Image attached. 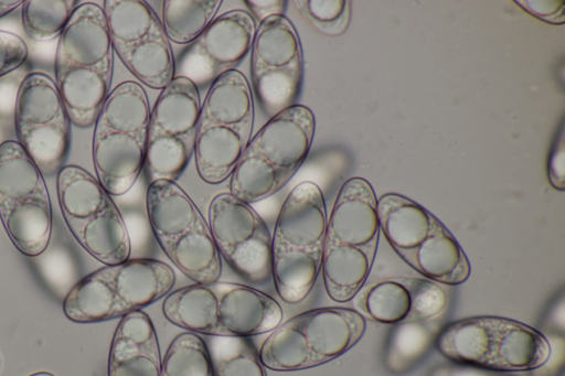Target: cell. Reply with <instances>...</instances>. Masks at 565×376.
I'll return each mask as SVG.
<instances>
[{
    "instance_id": "1",
    "label": "cell",
    "mask_w": 565,
    "mask_h": 376,
    "mask_svg": "<svg viewBox=\"0 0 565 376\" xmlns=\"http://www.w3.org/2000/svg\"><path fill=\"white\" fill-rule=\"evenodd\" d=\"M114 53L103 8L81 3L60 35L54 61L55 85L81 129L95 123L110 93Z\"/></svg>"
},
{
    "instance_id": "2",
    "label": "cell",
    "mask_w": 565,
    "mask_h": 376,
    "mask_svg": "<svg viewBox=\"0 0 565 376\" xmlns=\"http://www.w3.org/2000/svg\"><path fill=\"white\" fill-rule=\"evenodd\" d=\"M379 235L377 198L372 185L362 178L349 179L327 222L321 271L331 300L348 302L364 287Z\"/></svg>"
},
{
    "instance_id": "3",
    "label": "cell",
    "mask_w": 565,
    "mask_h": 376,
    "mask_svg": "<svg viewBox=\"0 0 565 376\" xmlns=\"http://www.w3.org/2000/svg\"><path fill=\"white\" fill-rule=\"evenodd\" d=\"M162 313L186 332L252 337L275 330L282 309L268 293L237 282L194 283L169 292Z\"/></svg>"
},
{
    "instance_id": "4",
    "label": "cell",
    "mask_w": 565,
    "mask_h": 376,
    "mask_svg": "<svg viewBox=\"0 0 565 376\" xmlns=\"http://www.w3.org/2000/svg\"><path fill=\"white\" fill-rule=\"evenodd\" d=\"M327 210L320 187L297 184L284 201L270 243L271 281L289 304L305 300L321 271Z\"/></svg>"
},
{
    "instance_id": "5",
    "label": "cell",
    "mask_w": 565,
    "mask_h": 376,
    "mask_svg": "<svg viewBox=\"0 0 565 376\" xmlns=\"http://www.w3.org/2000/svg\"><path fill=\"white\" fill-rule=\"evenodd\" d=\"M316 130L313 112L295 105L250 138L230 176V193L248 204L281 190L307 159Z\"/></svg>"
},
{
    "instance_id": "6",
    "label": "cell",
    "mask_w": 565,
    "mask_h": 376,
    "mask_svg": "<svg viewBox=\"0 0 565 376\" xmlns=\"http://www.w3.org/2000/svg\"><path fill=\"white\" fill-rule=\"evenodd\" d=\"M150 111L145 88L125 80L110 90L98 112L92 159L96 179L110 196L127 193L143 170Z\"/></svg>"
},
{
    "instance_id": "7",
    "label": "cell",
    "mask_w": 565,
    "mask_h": 376,
    "mask_svg": "<svg viewBox=\"0 0 565 376\" xmlns=\"http://www.w3.org/2000/svg\"><path fill=\"white\" fill-rule=\"evenodd\" d=\"M380 230L394 251L415 271L446 286L463 283L470 262L448 228L413 200L387 193L377 200Z\"/></svg>"
},
{
    "instance_id": "8",
    "label": "cell",
    "mask_w": 565,
    "mask_h": 376,
    "mask_svg": "<svg viewBox=\"0 0 565 376\" xmlns=\"http://www.w3.org/2000/svg\"><path fill=\"white\" fill-rule=\"evenodd\" d=\"M173 269L153 258H129L88 273L63 300L65 316L76 323H95L142 310L172 291Z\"/></svg>"
},
{
    "instance_id": "9",
    "label": "cell",
    "mask_w": 565,
    "mask_h": 376,
    "mask_svg": "<svg viewBox=\"0 0 565 376\" xmlns=\"http://www.w3.org/2000/svg\"><path fill=\"white\" fill-rule=\"evenodd\" d=\"M255 109L246 76L231 71L214 80L201 104L194 144L195 169L207 184L230 179L248 144Z\"/></svg>"
},
{
    "instance_id": "10",
    "label": "cell",
    "mask_w": 565,
    "mask_h": 376,
    "mask_svg": "<svg viewBox=\"0 0 565 376\" xmlns=\"http://www.w3.org/2000/svg\"><path fill=\"white\" fill-rule=\"evenodd\" d=\"M435 346L450 362L499 372H526L544 366L547 339L516 320L478 315L445 324Z\"/></svg>"
},
{
    "instance_id": "11",
    "label": "cell",
    "mask_w": 565,
    "mask_h": 376,
    "mask_svg": "<svg viewBox=\"0 0 565 376\" xmlns=\"http://www.w3.org/2000/svg\"><path fill=\"white\" fill-rule=\"evenodd\" d=\"M146 211L158 245L174 267L195 283L218 281L222 261L209 224L180 185L164 180L148 184Z\"/></svg>"
},
{
    "instance_id": "12",
    "label": "cell",
    "mask_w": 565,
    "mask_h": 376,
    "mask_svg": "<svg viewBox=\"0 0 565 376\" xmlns=\"http://www.w3.org/2000/svg\"><path fill=\"white\" fill-rule=\"evenodd\" d=\"M365 319L355 310L317 308L279 324L259 350L265 367L277 372L326 364L351 350L363 336Z\"/></svg>"
},
{
    "instance_id": "13",
    "label": "cell",
    "mask_w": 565,
    "mask_h": 376,
    "mask_svg": "<svg viewBox=\"0 0 565 376\" xmlns=\"http://www.w3.org/2000/svg\"><path fill=\"white\" fill-rule=\"evenodd\" d=\"M56 192L64 222L85 251L104 265L129 259L125 221L95 176L78 165H64L56 174Z\"/></svg>"
},
{
    "instance_id": "14",
    "label": "cell",
    "mask_w": 565,
    "mask_h": 376,
    "mask_svg": "<svg viewBox=\"0 0 565 376\" xmlns=\"http://www.w3.org/2000/svg\"><path fill=\"white\" fill-rule=\"evenodd\" d=\"M0 219L13 246L36 257L52 236V204L43 174L15 140L0 143Z\"/></svg>"
},
{
    "instance_id": "15",
    "label": "cell",
    "mask_w": 565,
    "mask_h": 376,
    "mask_svg": "<svg viewBox=\"0 0 565 376\" xmlns=\"http://www.w3.org/2000/svg\"><path fill=\"white\" fill-rule=\"evenodd\" d=\"M200 92L188 78L174 77L161 89L148 126L145 174L148 184L175 182L194 152L201 112Z\"/></svg>"
},
{
    "instance_id": "16",
    "label": "cell",
    "mask_w": 565,
    "mask_h": 376,
    "mask_svg": "<svg viewBox=\"0 0 565 376\" xmlns=\"http://www.w3.org/2000/svg\"><path fill=\"white\" fill-rule=\"evenodd\" d=\"M18 142L43 176L64 166L71 146V119L52 77L28 74L19 85L14 104Z\"/></svg>"
},
{
    "instance_id": "17",
    "label": "cell",
    "mask_w": 565,
    "mask_h": 376,
    "mask_svg": "<svg viewBox=\"0 0 565 376\" xmlns=\"http://www.w3.org/2000/svg\"><path fill=\"white\" fill-rule=\"evenodd\" d=\"M114 52L142 84L163 89L174 78L171 45L156 12L142 0H105Z\"/></svg>"
},
{
    "instance_id": "18",
    "label": "cell",
    "mask_w": 565,
    "mask_h": 376,
    "mask_svg": "<svg viewBox=\"0 0 565 376\" xmlns=\"http://www.w3.org/2000/svg\"><path fill=\"white\" fill-rule=\"evenodd\" d=\"M254 95L269 119L297 105L303 80V55L299 35L285 15L258 24L250 47Z\"/></svg>"
},
{
    "instance_id": "19",
    "label": "cell",
    "mask_w": 565,
    "mask_h": 376,
    "mask_svg": "<svg viewBox=\"0 0 565 376\" xmlns=\"http://www.w3.org/2000/svg\"><path fill=\"white\" fill-rule=\"evenodd\" d=\"M207 224L220 256L238 276L254 286L271 280V235L250 204L230 192L216 194Z\"/></svg>"
},
{
    "instance_id": "20",
    "label": "cell",
    "mask_w": 565,
    "mask_h": 376,
    "mask_svg": "<svg viewBox=\"0 0 565 376\" xmlns=\"http://www.w3.org/2000/svg\"><path fill=\"white\" fill-rule=\"evenodd\" d=\"M256 22L243 10H231L213 22L174 58V77L190 79L200 90L236 66L250 51Z\"/></svg>"
},
{
    "instance_id": "21",
    "label": "cell",
    "mask_w": 565,
    "mask_h": 376,
    "mask_svg": "<svg viewBox=\"0 0 565 376\" xmlns=\"http://www.w3.org/2000/svg\"><path fill=\"white\" fill-rule=\"evenodd\" d=\"M448 301L440 283L426 278L392 277L362 287L354 297V307L364 319L394 325L437 318Z\"/></svg>"
},
{
    "instance_id": "22",
    "label": "cell",
    "mask_w": 565,
    "mask_h": 376,
    "mask_svg": "<svg viewBox=\"0 0 565 376\" xmlns=\"http://www.w3.org/2000/svg\"><path fill=\"white\" fill-rule=\"evenodd\" d=\"M158 335L142 310L122 316L114 332L107 376H161Z\"/></svg>"
},
{
    "instance_id": "23",
    "label": "cell",
    "mask_w": 565,
    "mask_h": 376,
    "mask_svg": "<svg viewBox=\"0 0 565 376\" xmlns=\"http://www.w3.org/2000/svg\"><path fill=\"white\" fill-rule=\"evenodd\" d=\"M444 316L394 324L388 332L383 363L387 372L403 375L414 369L436 344Z\"/></svg>"
},
{
    "instance_id": "24",
    "label": "cell",
    "mask_w": 565,
    "mask_h": 376,
    "mask_svg": "<svg viewBox=\"0 0 565 376\" xmlns=\"http://www.w3.org/2000/svg\"><path fill=\"white\" fill-rule=\"evenodd\" d=\"M221 0H166L162 26L169 42L192 43L216 18Z\"/></svg>"
},
{
    "instance_id": "25",
    "label": "cell",
    "mask_w": 565,
    "mask_h": 376,
    "mask_svg": "<svg viewBox=\"0 0 565 376\" xmlns=\"http://www.w3.org/2000/svg\"><path fill=\"white\" fill-rule=\"evenodd\" d=\"M205 344L213 376H267L250 337L207 336Z\"/></svg>"
},
{
    "instance_id": "26",
    "label": "cell",
    "mask_w": 565,
    "mask_h": 376,
    "mask_svg": "<svg viewBox=\"0 0 565 376\" xmlns=\"http://www.w3.org/2000/svg\"><path fill=\"white\" fill-rule=\"evenodd\" d=\"M78 0H26L22 3V25L34 41H51L62 34Z\"/></svg>"
},
{
    "instance_id": "27",
    "label": "cell",
    "mask_w": 565,
    "mask_h": 376,
    "mask_svg": "<svg viewBox=\"0 0 565 376\" xmlns=\"http://www.w3.org/2000/svg\"><path fill=\"white\" fill-rule=\"evenodd\" d=\"M161 376H213L205 341L192 332L178 334L162 359Z\"/></svg>"
},
{
    "instance_id": "28",
    "label": "cell",
    "mask_w": 565,
    "mask_h": 376,
    "mask_svg": "<svg viewBox=\"0 0 565 376\" xmlns=\"http://www.w3.org/2000/svg\"><path fill=\"white\" fill-rule=\"evenodd\" d=\"M295 9L316 29L328 35L341 33L348 1L344 0H297Z\"/></svg>"
},
{
    "instance_id": "29",
    "label": "cell",
    "mask_w": 565,
    "mask_h": 376,
    "mask_svg": "<svg viewBox=\"0 0 565 376\" xmlns=\"http://www.w3.org/2000/svg\"><path fill=\"white\" fill-rule=\"evenodd\" d=\"M28 46L17 34L0 30V78L22 66Z\"/></svg>"
},
{
    "instance_id": "30",
    "label": "cell",
    "mask_w": 565,
    "mask_h": 376,
    "mask_svg": "<svg viewBox=\"0 0 565 376\" xmlns=\"http://www.w3.org/2000/svg\"><path fill=\"white\" fill-rule=\"evenodd\" d=\"M531 15L551 24H563L565 2L563 0H521L515 1Z\"/></svg>"
},
{
    "instance_id": "31",
    "label": "cell",
    "mask_w": 565,
    "mask_h": 376,
    "mask_svg": "<svg viewBox=\"0 0 565 376\" xmlns=\"http://www.w3.org/2000/svg\"><path fill=\"white\" fill-rule=\"evenodd\" d=\"M564 126L559 129L548 159V180L558 191L565 189V142Z\"/></svg>"
},
{
    "instance_id": "32",
    "label": "cell",
    "mask_w": 565,
    "mask_h": 376,
    "mask_svg": "<svg viewBox=\"0 0 565 376\" xmlns=\"http://www.w3.org/2000/svg\"><path fill=\"white\" fill-rule=\"evenodd\" d=\"M427 376H513L507 372L480 368L454 362L444 363L431 367Z\"/></svg>"
},
{
    "instance_id": "33",
    "label": "cell",
    "mask_w": 565,
    "mask_h": 376,
    "mask_svg": "<svg viewBox=\"0 0 565 376\" xmlns=\"http://www.w3.org/2000/svg\"><path fill=\"white\" fill-rule=\"evenodd\" d=\"M244 3L254 21L259 24L270 17L285 15L289 2L286 0H245Z\"/></svg>"
},
{
    "instance_id": "34",
    "label": "cell",
    "mask_w": 565,
    "mask_h": 376,
    "mask_svg": "<svg viewBox=\"0 0 565 376\" xmlns=\"http://www.w3.org/2000/svg\"><path fill=\"white\" fill-rule=\"evenodd\" d=\"M23 1L21 0H0V19L12 13L19 7H21Z\"/></svg>"
},
{
    "instance_id": "35",
    "label": "cell",
    "mask_w": 565,
    "mask_h": 376,
    "mask_svg": "<svg viewBox=\"0 0 565 376\" xmlns=\"http://www.w3.org/2000/svg\"><path fill=\"white\" fill-rule=\"evenodd\" d=\"M29 376H55V375H53L52 373H49V372H38V373H33Z\"/></svg>"
}]
</instances>
